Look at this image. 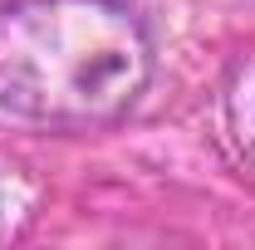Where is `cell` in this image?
Returning <instances> with one entry per match:
<instances>
[{
  "mask_svg": "<svg viewBox=\"0 0 255 250\" xmlns=\"http://www.w3.org/2000/svg\"><path fill=\"white\" fill-rule=\"evenodd\" d=\"M152 39L123 0H5L0 108L25 123L94 132L137 108Z\"/></svg>",
  "mask_w": 255,
  "mask_h": 250,
  "instance_id": "1",
  "label": "cell"
},
{
  "mask_svg": "<svg viewBox=\"0 0 255 250\" xmlns=\"http://www.w3.org/2000/svg\"><path fill=\"white\" fill-rule=\"evenodd\" d=\"M34 206H39V191H34V182L25 177V167L0 162V246L15 241L34 221Z\"/></svg>",
  "mask_w": 255,
  "mask_h": 250,
  "instance_id": "3",
  "label": "cell"
},
{
  "mask_svg": "<svg viewBox=\"0 0 255 250\" xmlns=\"http://www.w3.org/2000/svg\"><path fill=\"white\" fill-rule=\"evenodd\" d=\"M221 118H226V137H231V152L246 167V177L255 182V49L241 54L226 74L221 89Z\"/></svg>",
  "mask_w": 255,
  "mask_h": 250,
  "instance_id": "2",
  "label": "cell"
}]
</instances>
